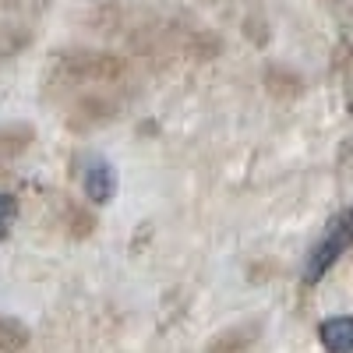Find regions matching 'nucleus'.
Here are the masks:
<instances>
[{
	"mask_svg": "<svg viewBox=\"0 0 353 353\" xmlns=\"http://www.w3.org/2000/svg\"><path fill=\"white\" fill-rule=\"evenodd\" d=\"M350 244H353V209L339 212V216L325 226V233L318 237V244L311 248L307 265H304V283L325 279V272L350 251Z\"/></svg>",
	"mask_w": 353,
	"mask_h": 353,
	"instance_id": "nucleus-1",
	"label": "nucleus"
},
{
	"mask_svg": "<svg viewBox=\"0 0 353 353\" xmlns=\"http://www.w3.org/2000/svg\"><path fill=\"white\" fill-rule=\"evenodd\" d=\"M81 191L92 205H106L117 191V170L110 159L103 156H85V166H81Z\"/></svg>",
	"mask_w": 353,
	"mask_h": 353,
	"instance_id": "nucleus-2",
	"label": "nucleus"
},
{
	"mask_svg": "<svg viewBox=\"0 0 353 353\" xmlns=\"http://www.w3.org/2000/svg\"><path fill=\"white\" fill-rule=\"evenodd\" d=\"M318 343L325 353H353V314H332L318 325Z\"/></svg>",
	"mask_w": 353,
	"mask_h": 353,
	"instance_id": "nucleus-3",
	"label": "nucleus"
},
{
	"mask_svg": "<svg viewBox=\"0 0 353 353\" xmlns=\"http://www.w3.org/2000/svg\"><path fill=\"white\" fill-rule=\"evenodd\" d=\"M28 346V329L18 318H0V353H21Z\"/></svg>",
	"mask_w": 353,
	"mask_h": 353,
	"instance_id": "nucleus-4",
	"label": "nucleus"
},
{
	"mask_svg": "<svg viewBox=\"0 0 353 353\" xmlns=\"http://www.w3.org/2000/svg\"><path fill=\"white\" fill-rule=\"evenodd\" d=\"M25 43H28V36L21 32V28H14V25H0V61L14 57Z\"/></svg>",
	"mask_w": 353,
	"mask_h": 353,
	"instance_id": "nucleus-5",
	"label": "nucleus"
},
{
	"mask_svg": "<svg viewBox=\"0 0 353 353\" xmlns=\"http://www.w3.org/2000/svg\"><path fill=\"white\" fill-rule=\"evenodd\" d=\"M14 219H18V198L14 194H0V237L11 230Z\"/></svg>",
	"mask_w": 353,
	"mask_h": 353,
	"instance_id": "nucleus-6",
	"label": "nucleus"
}]
</instances>
